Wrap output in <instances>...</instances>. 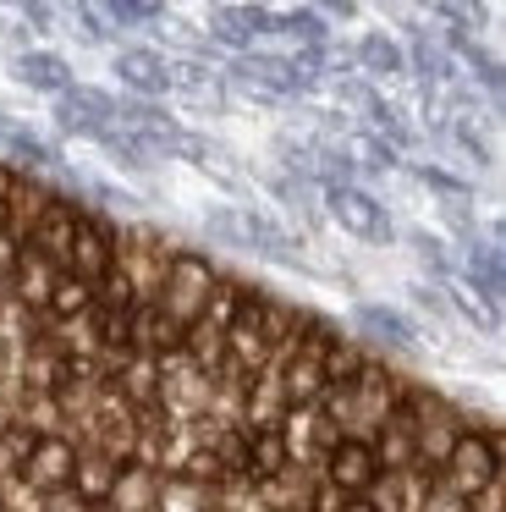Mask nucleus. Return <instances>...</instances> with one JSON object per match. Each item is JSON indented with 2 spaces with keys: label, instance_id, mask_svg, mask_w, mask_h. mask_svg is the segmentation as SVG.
Listing matches in <instances>:
<instances>
[{
  "label": "nucleus",
  "instance_id": "16",
  "mask_svg": "<svg viewBox=\"0 0 506 512\" xmlns=\"http://www.w3.org/2000/svg\"><path fill=\"white\" fill-rule=\"evenodd\" d=\"M61 199V188L44 177H28V171H17V182H11L6 193V237H17V243H28L33 226L50 215V204Z\"/></svg>",
  "mask_w": 506,
  "mask_h": 512
},
{
  "label": "nucleus",
  "instance_id": "43",
  "mask_svg": "<svg viewBox=\"0 0 506 512\" xmlns=\"http://www.w3.org/2000/svg\"><path fill=\"white\" fill-rule=\"evenodd\" d=\"M490 122H501V127H506V105H490Z\"/></svg>",
  "mask_w": 506,
  "mask_h": 512
},
{
  "label": "nucleus",
  "instance_id": "30",
  "mask_svg": "<svg viewBox=\"0 0 506 512\" xmlns=\"http://www.w3.org/2000/svg\"><path fill=\"white\" fill-rule=\"evenodd\" d=\"M105 23L116 34H143V28L171 23V6H160V0H105Z\"/></svg>",
  "mask_w": 506,
  "mask_h": 512
},
{
  "label": "nucleus",
  "instance_id": "18",
  "mask_svg": "<svg viewBox=\"0 0 506 512\" xmlns=\"http://www.w3.org/2000/svg\"><path fill=\"white\" fill-rule=\"evenodd\" d=\"M319 468H286V474H275L270 485L253 490V507L259 512H314V496H319Z\"/></svg>",
  "mask_w": 506,
  "mask_h": 512
},
{
  "label": "nucleus",
  "instance_id": "4",
  "mask_svg": "<svg viewBox=\"0 0 506 512\" xmlns=\"http://www.w3.org/2000/svg\"><path fill=\"white\" fill-rule=\"evenodd\" d=\"M319 204H325V215L352 237V243L391 248L396 237H402V226H396L391 204H385L374 188H363V182H347V188H325V193H319Z\"/></svg>",
  "mask_w": 506,
  "mask_h": 512
},
{
  "label": "nucleus",
  "instance_id": "6",
  "mask_svg": "<svg viewBox=\"0 0 506 512\" xmlns=\"http://www.w3.org/2000/svg\"><path fill=\"white\" fill-rule=\"evenodd\" d=\"M209 408H215V375H204L187 353L160 358V413L165 419L198 424V419H209Z\"/></svg>",
  "mask_w": 506,
  "mask_h": 512
},
{
  "label": "nucleus",
  "instance_id": "23",
  "mask_svg": "<svg viewBox=\"0 0 506 512\" xmlns=\"http://www.w3.org/2000/svg\"><path fill=\"white\" fill-rule=\"evenodd\" d=\"M281 369V386H286V402L292 408H319L325 402V364H319V347H297L292 358H275Z\"/></svg>",
  "mask_w": 506,
  "mask_h": 512
},
{
  "label": "nucleus",
  "instance_id": "33",
  "mask_svg": "<svg viewBox=\"0 0 506 512\" xmlns=\"http://www.w3.org/2000/svg\"><path fill=\"white\" fill-rule=\"evenodd\" d=\"M204 237L215 248H226V254H248V232H242V210H237V204H215V210L204 215Z\"/></svg>",
  "mask_w": 506,
  "mask_h": 512
},
{
  "label": "nucleus",
  "instance_id": "34",
  "mask_svg": "<svg viewBox=\"0 0 506 512\" xmlns=\"http://www.w3.org/2000/svg\"><path fill=\"white\" fill-rule=\"evenodd\" d=\"M66 23H77L72 34L83 39V45H94V50H105V45H110V56L121 50V34L105 23V6H66Z\"/></svg>",
  "mask_w": 506,
  "mask_h": 512
},
{
  "label": "nucleus",
  "instance_id": "41",
  "mask_svg": "<svg viewBox=\"0 0 506 512\" xmlns=\"http://www.w3.org/2000/svg\"><path fill=\"white\" fill-rule=\"evenodd\" d=\"M325 12V23H358L363 6H352V0H330V6H319Z\"/></svg>",
  "mask_w": 506,
  "mask_h": 512
},
{
  "label": "nucleus",
  "instance_id": "24",
  "mask_svg": "<svg viewBox=\"0 0 506 512\" xmlns=\"http://www.w3.org/2000/svg\"><path fill=\"white\" fill-rule=\"evenodd\" d=\"M110 391H116L121 402H127L132 413H160V358H143V353H132L127 364L110 375Z\"/></svg>",
  "mask_w": 506,
  "mask_h": 512
},
{
  "label": "nucleus",
  "instance_id": "22",
  "mask_svg": "<svg viewBox=\"0 0 506 512\" xmlns=\"http://www.w3.org/2000/svg\"><path fill=\"white\" fill-rule=\"evenodd\" d=\"M182 342H187V331L160 309V303H138V309H132V353L171 358V353H182Z\"/></svg>",
  "mask_w": 506,
  "mask_h": 512
},
{
  "label": "nucleus",
  "instance_id": "19",
  "mask_svg": "<svg viewBox=\"0 0 506 512\" xmlns=\"http://www.w3.org/2000/svg\"><path fill=\"white\" fill-rule=\"evenodd\" d=\"M369 446H374L385 474H418V435H413V408H407V397H402V408L380 424V435H374Z\"/></svg>",
  "mask_w": 506,
  "mask_h": 512
},
{
  "label": "nucleus",
  "instance_id": "9",
  "mask_svg": "<svg viewBox=\"0 0 506 512\" xmlns=\"http://www.w3.org/2000/svg\"><path fill=\"white\" fill-rule=\"evenodd\" d=\"M116 243H121V221L83 210V221H77V243H72V259H66V276L99 287V281L116 270Z\"/></svg>",
  "mask_w": 506,
  "mask_h": 512
},
{
  "label": "nucleus",
  "instance_id": "1",
  "mask_svg": "<svg viewBox=\"0 0 506 512\" xmlns=\"http://www.w3.org/2000/svg\"><path fill=\"white\" fill-rule=\"evenodd\" d=\"M407 386H413V380L396 375L385 358H374V364L363 369L352 386L325 391V402H319V408L330 413V424L341 430V441H374V435H380V424L402 408Z\"/></svg>",
  "mask_w": 506,
  "mask_h": 512
},
{
  "label": "nucleus",
  "instance_id": "11",
  "mask_svg": "<svg viewBox=\"0 0 506 512\" xmlns=\"http://www.w3.org/2000/svg\"><path fill=\"white\" fill-rule=\"evenodd\" d=\"M457 265H462V287L473 292V298H484L490 309H501L506 314V254L490 243V237H473V243H462L457 248Z\"/></svg>",
  "mask_w": 506,
  "mask_h": 512
},
{
  "label": "nucleus",
  "instance_id": "8",
  "mask_svg": "<svg viewBox=\"0 0 506 512\" xmlns=\"http://www.w3.org/2000/svg\"><path fill=\"white\" fill-rule=\"evenodd\" d=\"M352 336L369 347H391V353H424V325L396 303H352Z\"/></svg>",
  "mask_w": 506,
  "mask_h": 512
},
{
  "label": "nucleus",
  "instance_id": "36",
  "mask_svg": "<svg viewBox=\"0 0 506 512\" xmlns=\"http://www.w3.org/2000/svg\"><path fill=\"white\" fill-rule=\"evenodd\" d=\"M17 424H28V430L39 435V441H44V435H66L61 402H55V397H33V391L17 402Z\"/></svg>",
  "mask_w": 506,
  "mask_h": 512
},
{
  "label": "nucleus",
  "instance_id": "39",
  "mask_svg": "<svg viewBox=\"0 0 506 512\" xmlns=\"http://www.w3.org/2000/svg\"><path fill=\"white\" fill-rule=\"evenodd\" d=\"M61 17H66V6H17V23L28 28V34H50Z\"/></svg>",
  "mask_w": 506,
  "mask_h": 512
},
{
  "label": "nucleus",
  "instance_id": "15",
  "mask_svg": "<svg viewBox=\"0 0 506 512\" xmlns=\"http://www.w3.org/2000/svg\"><path fill=\"white\" fill-rule=\"evenodd\" d=\"M72 474H77V441L72 435H44L33 446L28 468H22V485H33L39 496H55V490H72Z\"/></svg>",
  "mask_w": 506,
  "mask_h": 512
},
{
  "label": "nucleus",
  "instance_id": "5",
  "mask_svg": "<svg viewBox=\"0 0 506 512\" xmlns=\"http://www.w3.org/2000/svg\"><path fill=\"white\" fill-rule=\"evenodd\" d=\"M110 78H116V94L127 100H171V50L154 45V39H127V45L110 56Z\"/></svg>",
  "mask_w": 506,
  "mask_h": 512
},
{
  "label": "nucleus",
  "instance_id": "38",
  "mask_svg": "<svg viewBox=\"0 0 506 512\" xmlns=\"http://www.w3.org/2000/svg\"><path fill=\"white\" fill-rule=\"evenodd\" d=\"M424 512H473V501H468V496H457L451 485H440V479H429V490H424Z\"/></svg>",
  "mask_w": 506,
  "mask_h": 512
},
{
  "label": "nucleus",
  "instance_id": "44",
  "mask_svg": "<svg viewBox=\"0 0 506 512\" xmlns=\"http://www.w3.org/2000/svg\"><path fill=\"white\" fill-rule=\"evenodd\" d=\"M94 512H110V507H94Z\"/></svg>",
  "mask_w": 506,
  "mask_h": 512
},
{
  "label": "nucleus",
  "instance_id": "2",
  "mask_svg": "<svg viewBox=\"0 0 506 512\" xmlns=\"http://www.w3.org/2000/svg\"><path fill=\"white\" fill-rule=\"evenodd\" d=\"M407 408H413V435H418V474H440L451 446L468 435V408L435 386H413Z\"/></svg>",
  "mask_w": 506,
  "mask_h": 512
},
{
  "label": "nucleus",
  "instance_id": "7",
  "mask_svg": "<svg viewBox=\"0 0 506 512\" xmlns=\"http://www.w3.org/2000/svg\"><path fill=\"white\" fill-rule=\"evenodd\" d=\"M435 479H440V485H451L457 496H468V501H479L484 490L501 479V463H495V446H490V435H484V419H479V413H468V435L451 446L446 468H440Z\"/></svg>",
  "mask_w": 506,
  "mask_h": 512
},
{
  "label": "nucleus",
  "instance_id": "20",
  "mask_svg": "<svg viewBox=\"0 0 506 512\" xmlns=\"http://www.w3.org/2000/svg\"><path fill=\"white\" fill-rule=\"evenodd\" d=\"M292 402H286V386H281V369H259L248 380V397H242V430H281Z\"/></svg>",
  "mask_w": 506,
  "mask_h": 512
},
{
  "label": "nucleus",
  "instance_id": "14",
  "mask_svg": "<svg viewBox=\"0 0 506 512\" xmlns=\"http://www.w3.org/2000/svg\"><path fill=\"white\" fill-rule=\"evenodd\" d=\"M380 457H374L369 441H341L336 452L319 463V479H325L330 490H341V496H369V485L380 479Z\"/></svg>",
  "mask_w": 506,
  "mask_h": 512
},
{
  "label": "nucleus",
  "instance_id": "17",
  "mask_svg": "<svg viewBox=\"0 0 506 512\" xmlns=\"http://www.w3.org/2000/svg\"><path fill=\"white\" fill-rule=\"evenodd\" d=\"M77 221H83V204H77L72 193H61V199L50 204V215L33 226V237H28L22 248H33V254H44L55 270H66V259H72V243H77Z\"/></svg>",
  "mask_w": 506,
  "mask_h": 512
},
{
  "label": "nucleus",
  "instance_id": "31",
  "mask_svg": "<svg viewBox=\"0 0 506 512\" xmlns=\"http://www.w3.org/2000/svg\"><path fill=\"white\" fill-rule=\"evenodd\" d=\"M407 177L413 182H424L429 193H435L440 204H451V199H462V204H473V182L462 177V171H451V166H440V160H413L407 166Z\"/></svg>",
  "mask_w": 506,
  "mask_h": 512
},
{
  "label": "nucleus",
  "instance_id": "13",
  "mask_svg": "<svg viewBox=\"0 0 506 512\" xmlns=\"http://www.w3.org/2000/svg\"><path fill=\"white\" fill-rule=\"evenodd\" d=\"M11 78H17L28 94H44V100L55 105L61 94H72L77 72H72V61H66L61 50L33 45V50H22V56H11Z\"/></svg>",
  "mask_w": 506,
  "mask_h": 512
},
{
  "label": "nucleus",
  "instance_id": "28",
  "mask_svg": "<svg viewBox=\"0 0 506 512\" xmlns=\"http://www.w3.org/2000/svg\"><path fill=\"white\" fill-rule=\"evenodd\" d=\"M116 474H121V463H110L105 452H88V446H77V474H72V490L88 501V507H105L110 490H116Z\"/></svg>",
  "mask_w": 506,
  "mask_h": 512
},
{
  "label": "nucleus",
  "instance_id": "42",
  "mask_svg": "<svg viewBox=\"0 0 506 512\" xmlns=\"http://www.w3.org/2000/svg\"><path fill=\"white\" fill-rule=\"evenodd\" d=\"M11 424H17V397H11V391H0V435H6Z\"/></svg>",
  "mask_w": 506,
  "mask_h": 512
},
{
  "label": "nucleus",
  "instance_id": "21",
  "mask_svg": "<svg viewBox=\"0 0 506 512\" xmlns=\"http://www.w3.org/2000/svg\"><path fill=\"white\" fill-rule=\"evenodd\" d=\"M55 281H61V270L50 265L44 254H33V248H22V265H17V281H11V298L22 314H39V320H50V292Z\"/></svg>",
  "mask_w": 506,
  "mask_h": 512
},
{
  "label": "nucleus",
  "instance_id": "3",
  "mask_svg": "<svg viewBox=\"0 0 506 512\" xmlns=\"http://www.w3.org/2000/svg\"><path fill=\"white\" fill-rule=\"evenodd\" d=\"M220 276H226V270H220L204 248H176V259H171V270H165L160 298H154V303H160V309L187 331L193 320H204V309H209V298H215Z\"/></svg>",
  "mask_w": 506,
  "mask_h": 512
},
{
  "label": "nucleus",
  "instance_id": "25",
  "mask_svg": "<svg viewBox=\"0 0 506 512\" xmlns=\"http://www.w3.org/2000/svg\"><path fill=\"white\" fill-rule=\"evenodd\" d=\"M402 243L413 248V259H418V270H424L429 287H451V281L462 276L457 254H451V243H446V232H429V226H402Z\"/></svg>",
  "mask_w": 506,
  "mask_h": 512
},
{
  "label": "nucleus",
  "instance_id": "27",
  "mask_svg": "<svg viewBox=\"0 0 506 512\" xmlns=\"http://www.w3.org/2000/svg\"><path fill=\"white\" fill-rule=\"evenodd\" d=\"M374 358H380V353H374L369 342H358L352 331H341L336 342L319 353V364H325V386H330V391H336V386H352V380H358L363 369L374 364Z\"/></svg>",
  "mask_w": 506,
  "mask_h": 512
},
{
  "label": "nucleus",
  "instance_id": "26",
  "mask_svg": "<svg viewBox=\"0 0 506 512\" xmlns=\"http://www.w3.org/2000/svg\"><path fill=\"white\" fill-rule=\"evenodd\" d=\"M160 485H165L160 468H149V463H121L116 490H110L105 507H110V512H160Z\"/></svg>",
  "mask_w": 506,
  "mask_h": 512
},
{
  "label": "nucleus",
  "instance_id": "32",
  "mask_svg": "<svg viewBox=\"0 0 506 512\" xmlns=\"http://www.w3.org/2000/svg\"><path fill=\"white\" fill-rule=\"evenodd\" d=\"M215 507H220L215 490L193 485V479H182V474H165V485H160V512H215Z\"/></svg>",
  "mask_w": 506,
  "mask_h": 512
},
{
  "label": "nucleus",
  "instance_id": "12",
  "mask_svg": "<svg viewBox=\"0 0 506 512\" xmlns=\"http://www.w3.org/2000/svg\"><path fill=\"white\" fill-rule=\"evenodd\" d=\"M347 56H352V72H363L374 89L407 83V50H402V39L385 34V28H363V34L347 45Z\"/></svg>",
  "mask_w": 506,
  "mask_h": 512
},
{
  "label": "nucleus",
  "instance_id": "10",
  "mask_svg": "<svg viewBox=\"0 0 506 512\" xmlns=\"http://www.w3.org/2000/svg\"><path fill=\"white\" fill-rule=\"evenodd\" d=\"M281 441H286V457H292L297 468H319L341 446V430L330 424L325 408H292L281 424Z\"/></svg>",
  "mask_w": 506,
  "mask_h": 512
},
{
  "label": "nucleus",
  "instance_id": "40",
  "mask_svg": "<svg viewBox=\"0 0 506 512\" xmlns=\"http://www.w3.org/2000/svg\"><path fill=\"white\" fill-rule=\"evenodd\" d=\"M44 512H94V507L77 490H55V496H44Z\"/></svg>",
  "mask_w": 506,
  "mask_h": 512
},
{
  "label": "nucleus",
  "instance_id": "37",
  "mask_svg": "<svg viewBox=\"0 0 506 512\" xmlns=\"http://www.w3.org/2000/svg\"><path fill=\"white\" fill-rule=\"evenodd\" d=\"M413 309H424L429 320H451V303H446V287H429L424 276L413 281Z\"/></svg>",
  "mask_w": 506,
  "mask_h": 512
},
{
  "label": "nucleus",
  "instance_id": "35",
  "mask_svg": "<svg viewBox=\"0 0 506 512\" xmlns=\"http://www.w3.org/2000/svg\"><path fill=\"white\" fill-rule=\"evenodd\" d=\"M83 314H94V287L61 270V281L50 292V320H83Z\"/></svg>",
  "mask_w": 506,
  "mask_h": 512
},
{
  "label": "nucleus",
  "instance_id": "29",
  "mask_svg": "<svg viewBox=\"0 0 506 512\" xmlns=\"http://www.w3.org/2000/svg\"><path fill=\"white\" fill-rule=\"evenodd\" d=\"M286 468H292V457H286L281 430H248V479H253V490L270 485L275 474H286Z\"/></svg>",
  "mask_w": 506,
  "mask_h": 512
}]
</instances>
